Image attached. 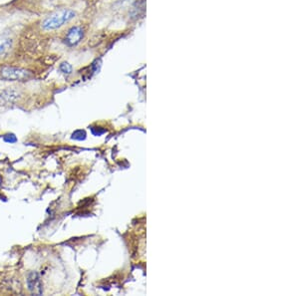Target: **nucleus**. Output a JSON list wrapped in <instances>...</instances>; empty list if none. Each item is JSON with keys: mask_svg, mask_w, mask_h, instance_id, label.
<instances>
[{"mask_svg": "<svg viewBox=\"0 0 299 296\" xmlns=\"http://www.w3.org/2000/svg\"><path fill=\"white\" fill-rule=\"evenodd\" d=\"M27 285L28 289L32 294L41 295L42 294V283L40 280V276L37 272H30L27 276Z\"/></svg>", "mask_w": 299, "mask_h": 296, "instance_id": "obj_3", "label": "nucleus"}, {"mask_svg": "<svg viewBox=\"0 0 299 296\" xmlns=\"http://www.w3.org/2000/svg\"><path fill=\"white\" fill-rule=\"evenodd\" d=\"M83 36H84L83 29L79 26H74L68 31L65 41H66L67 45L75 46L83 39Z\"/></svg>", "mask_w": 299, "mask_h": 296, "instance_id": "obj_5", "label": "nucleus"}, {"mask_svg": "<svg viewBox=\"0 0 299 296\" xmlns=\"http://www.w3.org/2000/svg\"><path fill=\"white\" fill-rule=\"evenodd\" d=\"M4 140H5L6 142H9V143H14V142H16V137H15L14 135H7V136L4 138Z\"/></svg>", "mask_w": 299, "mask_h": 296, "instance_id": "obj_8", "label": "nucleus"}, {"mask_svg": "<svg viewBox=\"0 0 299 296\" xmlns=\"http://www.w3.org/2000/svg\"><path fill=\"white\" fill-rule=\"evenodd\" d=\"M72 69L73 68H72L71 64H69L68 62H63V63L60 64V66H59V70L61 71L62 73L66 74V75L71 74L72 73Z\"/></svg>", "mask_w": 299, "mask_h": 296, "instance_id": "obj_7", "label": "nucleus"}, {"mask_svg": "<svg viewBox=\"0 0 299 296\" xmlns=\"http://www.w3.org/2000/svg\"><path fill=\"white\" fill-rule=\"evenodd\" d=\"M11 47V40L9 39H0V56L6 54V52Z\"/></svg>", "mask_w": 299, "mask_h": 296, "instance_id": "obj_6", "label": "nucleus"}, {"mask_svg": "<svg viewBox=\"0 0 299 296\" xmlns=\"http://www.w3.org/2000/svg\"><path fill=\"white\" fill-rule=\"evenodd\" d=\"M21 95L15 89H6L0 93V106H7L16 103L20 99Z\"/></svg>", "mask_w": 299, "mask_h": 296, "instance_id": "obj_4", "label": "nucleus"}, {"mask_svg": "<svg viewBox=\"0 0 299 296\" xmlns=\"http://www.w3.org/2000/svg\"><path fill=\"white\" fill-rule=\"evenodd\" d=\"M0 75L7 81H25L32 76L29 71L12 66H4L0 70Z\"/></svg>", "mask_w": 299, "mask_h": 296, "instance_id": "obj_2", "label": "nucleus"}, {"mask_svg": "<svg viewBox=\"0 0 299 296\" xmlns=\"http://www.w3.org/2000/svg\"><path fill=\"white\" fill-rule=\"evenodd\" d=\"M76 13L71 9L59 10L42 22V28L44 30H55L61 26L65 25L75 17Z\"/></svg>", "mask_w": 299, "mask_h": 296, "instance_id": "obj_1", "label": "nucleus"}]
</instances>
